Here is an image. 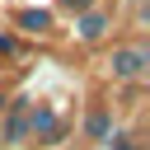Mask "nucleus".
I'll return each mask as SVG.
<instances>
[{
    "label": "nucleus",
    "mask_w": 150,
    "mask_h": 150,
    "mask_svg": "<svg viewBox=\"0 0 150 150\" xmlns=\"http://www.w3.org/2000/svg\"><path fill=\"white\" fill-rule=\"evenodd\" d=\"M70 5H89V0H70Z\"/></svg>",
    "instance_id": "nucleus-2"
},
{
    "label": "nucleus",
    "mask_w": 150,
    "mask_h": 150,
    "mask_svg": "<svg viewBox=\"0 0 150 150\" xmlns=\"http://www.w3.org/2000/svg\"><path fill=\"white\" fill-rule=\"evenodd\" d=\"M117 70H122V75H136V70H141V56H136V52H122V56H117Z\"/></svg>",
    "instance_id": "nucleus-1"
}]
</instances>
